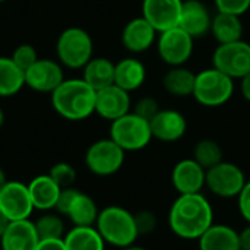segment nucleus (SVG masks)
Instances as JSON below:
<instances>
[{"label":"nucleus","mask_w":250,"mask_h":250,"mask_svg":"<svg viewBox=\"0 0 250 250\" xmlns=\"http://www.w3.org/2000/svg\"><path fill=\"white\" fill-rule=\"evenodd\" d=\"M212 224L214 209L204 193L179 195L170 207V230L183 240H198Z\"/></svg>","instance_id":"f257e3e1"},{"label":"nucleus","mask_w":250,"mask_h":250,"mask_svg":"<svg viewBox=\"0 0 250 250\" xmlns=\"http://www.w3.org/2000/svg\"><path fill=\"white\" fill-rule=\"evenodd\" d=\"M54 111L69 122H82L95 114L97 91L82 78L64 79L51 94Z\"/></svg>","instance_id":"f03ea898"},{"label":"nucleus","mask_w":250,"mask_h":250,"mask_svg":"<svg viewBox=\"0 0 250 250\" xmlns=\"http://www.w3.org/2000/svg\"><path fill=\"white\" fill-rule=\"evenodd\" d=\"M95 229L105 245L117 249L135 245L139 233L135 223V214L120 205H108L100 209Z\"/></svg>","instance_id":"7ed1b4c3"},{"label":"nucleus","mask_w":250,"mask_h":250,"mask_svg":"<svg viewBox=\"0 0 250 250\" xmlns=\"http://www.w3.org/2000/svg\"><path fill=\"white\" fill-rule=\"evenodd\" d=\"M234 89V79L212 66L196 73L192 97L204 107L217 108L231 100Z\"/></svg>","instance_id":"20e7f679"},{"label":"nucleus","mask_w":250,"mask_h":250,"mask_svg":"<svg viewBox=\"0 0 250 250\" xmlns=\"http://www.w3.org/2000/svg\"><path fill=\"white\" fill-rule=\"evenodd\" d=\"M56 53L62 66L69 69H83V66L94 57L92 37L83 28H66L57 38Z\"/></svg>","instance_id":"39448f33"},{"label":"nucleus","mask_w":250,"mask_h":250,"mask_svg":"<svg viewBox=\"0 0 250 250\" xmlns=\"http://www.w3.org/2000/svg\"><path fill=\"white\" fill-rule=\"evenodd\" d=\"M123 151L136 152L149 145L154 139L148 120L133 111L110 123V136Z\"/></svg>","instance_id":"423d86ee"},{"label":"nucleus","mask_w":250,"mask_h":250,"mask_svg":"<svg viewBox=\"0 0 250 250\" xmlns=\"http://www.w3.org/2000/svg\"><path fill=\"white\" fill-rule=\"evenodd\" d=\"M125 158L126 151H123L111 138H104L88 146L85 152V166L94 176L110 177L122 170Z\"/></svg>","instance_id":"0eeeda50"},{"label":"nucleus","mask_w":250,"mask_h":250,"mask_svg":"<svg viewBox=\"0 0 250 250\" xmlns=\"http://www.w3.org/2000/svg\"><path fill=\"white\" fill-rule=\"evenodd\" d=\"M246 182L248 179L237 164L221 161L220 164L207 170L205 188L218 198L231 199L239 196Z\"/></svg>","instance_id":"6e6552de"},{"label":"nucleus","mask_w":250,"mask_h":250,"mask_svg":"<svg viewBox=\"0 0 250 250\" xmlns=\"http://www.w3.org/2000/svg\"><path fill=\"white\" fill-rule=\"evenodd\" d=\"M155 44L160 59L168 67L185 66L195 48V40L180 26L160 32Z\"/></svg>","instance_id":"1a4fd4ad"},{"label":"nucleus","mask_w":250,"mask_h":250,"mask_svg":"<svg viewBox=\"0 0 250 250\" xmlns=\"http://www.w3.org/2000/svg\"><path fill=\"white\" fill-rule=\"evenodd\" d=\"M212 66L234 81H240L250 72V42L239 40L218 44L212 53Z\"/></svg>","instance_id":"9d476101"},{"label":"nucleus","mask_w":250,"mask_h":250,"mask_svg":"<svg viewBox=\"0 0 250 250\" xmlns=\"http://www.w3.org/2000/svg\"><path fill=\"white\" fill-rule=\"evenodd\" d=\"M0 212L10 221L29 220L34 205L28 185L18 180H7L0 189Z\"/></svg>","instance_id":"9b49d317"},{"label":"nucleus","mask_w":250,"mask_h":250,"mask_svg":"<svg viewBox=\"0 0 250 250\" xmlns=\"http://www.w3.org/2000/svg\"><path fill=\"white\" fill-rule=\"evenodd\" d=\"M23 73L25 85L42 94H51L64 81V73L60 62L51 59H38Z\"/></svg>","instance_id":"f8f14e48"},{"label":"nucleus","mask_w":250,"mask_h":250,"mask_svg":"<svg viewBox=\"0 0 250 250\" xmlns=\"http://www.w3.org/2000/svg\"><path fill=\"white\" fill-rule=\"evenodd\" d=\"M132 111L130 92L117 86L116 83L97 91L95 114L110 123Z\"/></svg>","instance_id":"ddd939ff"},{"label":"nucleus","mask_w":250,"mask_h":250,"mask_svg":"<svg viewBox=\"0 0 250 250\" xmlns=\"http://www.w3.org/2000/svg\"><path fill=\"white\" fill-rule=\"evenodd\" d=\"M183 0H142V15L157 32L179 26Z\"/></svg>","instance_id":"4468645a"},{"label":"nucleus","mask_w":250,"mask_h":250,"mask_svg":"<svg viewBox=\"0 0 250 250\" xmlns=\"http://www.w3.org/2000/svg\"><path fill=\"white\" fill-rule=\"evenodd\" d=\"M149 125L152 138L164 144L180 141L188 130V120L185 114L173 108H161L152 117Z\"/></svg>","instance_id":"2eb2a0df"},{"label":"nucleus","mask_w":250,"mask_h":250,"mask_svg":"<svg viewBox=\"0 0 250 250\" xmlns=\"http://www.w3.org/2000/svg\"><path fill=\"white\" fill-rule=\"evenodd\" d=\"M207 170L193 158H185L176 163L171 170V183L179 195L202 193L205 189Z\"/></svg>","instance_id":"dca6fc26"},{"label":"nucleus","mask_w":250,"mask_h":250,"mask_svg":"<svg viewBox=\"0 0 250 250\" xmlns=\"http://www.w3.org/2000/svg\"><path fill=\"white\" fill-rule=\"evenodd\" d=\"M157 29L144 18L130 19L122 31V44L132 54H142L157 42Z\"/></svg>","instance_id":"f3484780"},{"label":"nucleus","mask_w":250,"mask_h":250,"mask_svg":"<svg viewBox=\"0 0 250 250\" xmlns=\"http://www.w3.org/2000/svg\"><path fill=\"white\" fill-rule=\"evenodd\" d=\"M212 16L214 15L202 0H183L179 26L193 40H198L211 32Z\"/></svg>","instance_id":"a211bd4d"},{"label":"nucleus","mask_w":250,"mask_h":250,"mask_svg":"<svg viewBox=\"0 0 250 250\" xmlns=\"http://www.w3.org/2000/svg\"><path fill=\"white\" fill-rule=\"evenodd\" d=\"M38 243L40 237L31 218L10 221L0 237L1 250H37Z\"/></svg>","instance_id":"6ab92c4d"},{"label":"nucleus","mask_w":250,"mask_h":250,"mask_svg":"<svg viewBox=\"0 0 250 250\" xmlns=\"http://www.w3.org/2000/svg\"><path fill=\"white\" fill-rule=\"evenodd\" d=\"M28 190L34 209L47 212L54 211L62 188L50 177V174H40L28 183Z\"/></svg>","instance_id":"aec40b11"},{"label":"nucleus","mask_w":250,"mask_h":250,"mask_svg":"<svg viewBox=\"0 0 250 250\" xmlns=\"http://www.w3.org/2000/svg\"><path fill=\"white\" fill-rule=\"evenodd\" d=\"M199 250H242L239 231L227 224H212L198 240Z\"/></svg>","instance_id":"412c9836"},{"label":"nucleus","mask_w":250,"mask_h":250,"mask_svg":"<svg viewBox=\"0 0 250 250\" xmlns=\"http://www.w3.org/2000/svg\"><path fill=\"white\" fill-rule=\"evenodd\" d=\"M146 81V66L136 57H125L116 63L114 83L127 92L138 91Z\"/></svg>","instance_id":"4be33fe9"},{"label":"nucleus","mask_w":250,"mask_h":250,"mask_svg":"<svg viewBox=\"0 0 250 250\" xmlns=\"http://www.w3.org/2000/svg\"><path fill=\"white\" fill-rule=\"evenodd\" d=\"M243 32L245 26L242 22V16L223 12H215V15L212 16L209 34H212L214 40L218 44H227L243 40Z\"/></svg>","instance_id":"5701e85b"},{"label":"nucleus","mask_w":250,"mask_h":250,"mask_svg":"<svg viewBox=\"0 0 250 250\" xmlns=\"http://www.w3.org/2000/svg\"><path fill=\"white\" fill-rule=\"evenodd\" d=\"M100 209L97 202L85 192L78 190L73 196V201L66 212V217L72 226L76 227H88L95 226Z\"/></svg>","instance_id":"b1692460"},{"label":"nucleus","mask_w":250,"mask_h":250,"mask_svg":"<svg viewBox=\"0 0 250 250\" xmlns=\"http://www.w3.org/2000/svg\"><path fill=\"white\" fill-rule=\"evenodd\" d=\"M196 73L186 66L170 67L163 76V88L173 97L186 98L193 95Z\"/></svg>","instance_id":"393cba45"},{"label":"nucleus","mask_w":250,"mask_h":250,"mask_svg":"<svg viewBox=\"0 0 250 250\" xmlns=\"http://www.w3.org/2000/svg\"><path fill=\"white\" fill-rule=\"evenodd\" d=\"M114 70L116 63L110 59L92 57L82 69V79L95 91H100L114 83Z\"/></svg>","instance_id":"a878e982"},{"label":"nucleus","mask_w":250,"mask_h":250,"mask_svg":"<svg viewBox=\"0 0 250 250\" xmlns=\"http://www.w3.org/2000/svg\"><path fill=\"white\" fill-rule=\"evenodd\" d=\"M67 250H105V242L95 226H72L63 237Z\"/></svg>","instance_id":"bb28decb"},{"label":"nucleus","mask_w":250,"mask_h":250,"mask_svg":"<svg viewBox=\"0 0 250 250\" xmlns=\"http://www.w3.org/2000/svg\"><path fill=\"white\" fill-rule=\"evenodd\" d=\"M25 86V73L10 57L0 56V98L16 95Z\"/></svg>","instance_id":"cd10ccee"},{"label":"nucleus","mask_w":250,"mask_h":250,"mask_svg":"<svg viewBox=\"0 0 250 250\" xmlns=\"http://www.w3.org/2000/svg\"><path fill=\"white\" fill-rule=\"evenodd\" d=\"M37 234L40 240L47 239H63L66 234V224L63 220V215H60L56 211H47L42 212L35 221H34Z\"/></svg>","instance_id":"c85d7f7f"},{"label":"nucleus","mask_w":250,"mask_h":250,"mask_svg":"<svg viewBox=\"0 0 250 250\" xmlns=\"http://www.w3.org/2000/svg\"><path fill=\"white\" fill-rule=\"evenodd\" d=\"M199 166H202L205 170L220 164L224 161V152L221 145L209 138L201 139L196 142L193 148V157H192Z\"/></svg>","instance_id":"c756f323"},{"label":"nucleus","mask_w":250,"mask_h":250,"mask_svg":"<svg viewBox=\"0 0 250 250\" xmlns=\"http://www.w3.org/2000/svg\"><path fill=\"white\" fill-rule=\"evenodd\" d=\"M50 177L62 188H73L75 182H76V170L72 164L66 163V161H60V163H56L50 171H48Z\"/></svg>","instance_id":"7c9ffc66"},{"label":"nucleus","mask_w":250,"mask_h":250,"mask_svg":"<svg viewBox=\"0 0 250 250\" xmlns=\"http://www.w3.org/2000/svg\"><path fill=\"white\" fill-rule=\"evenodd\" d=\"M10 59L15 62V64H16L21 70L25 72V70H26L28 67H31L40 57H38V53H37V50H35L34 45H31V44H21V45H18V47L13 50Z\"/></svg>","instance_id":"2f4dec72"},{"label":"nucleus","mask_w":250,"mask_h":250,"mask_svg":"<svg viewBox=\"0 0 250 250\" xmlns=\"http://www.w3.org/2000/svg\"><path fill=\"white\" fill-rule=\"evenodd\" d=\"M135 223L139 236H148L155 231L158 226V218L157 214L152 212L151 209H142L135 214Z\"/></svg>","instance_id":"473e14b6"},{"label":"nucleus","mask_w":250,"mask_h":250,"mask_svg":"<svg viewBox=\"0 0 250 250\" xmlns=\"http://www.w3.org/2000/svg\"><path fill=\"white\" fill-rule=\"evenodd\" d=\"M161 110L160 103L154 98V97H142L141 100H138L135 103V105L132 107V111L135 114H138L139 117L151 122L152 117Z\"/></svg>","instance_id":"72a5a7b5"},{"label":"nucleus","mask_w":250,"mask_h":250,"mask_svg":"<svg viewBox=\"0 0 250 250\" xmlns=\"http://www.w3.org/2000/svg\"><path fill=\"white\" fill-rule=\"evenodd\" d=\"M217 12L233 13L237 16L245 15L250 9V0H214Z\"/></svg>","instance_id":"f704fd0d"},{"label":"nucleus","mask_w":250,"mask_h":250,"mask_svg":"<svg viewBox=\"0 0 250 250\" xmlns=\"http://www.w3.org/2000/svg\"><path fill=\"white\" fill-rule=\"evenodd\" d=\"M237 204H239V212L243 217V220L250 224V180L246 182L245 188L237 196Z\"/></svg>","instance_id":"c9c22d12"},{"label":"nucleus","mask_w":250,"mask_h":250,"mask_svg":"<svg viewBox=\"0 0 250 250\" xmlns=\"http://www.w3.org/2000/svg\"><path fill=\"white\" fill-rule=\"evenodd\" d=\"M37 250H67L63 239H47L40 240Z\"/></svg>","instance_id":"e433bc0d"},{"label":"nucleus","mask_w":250,"mask_h":250,"mask_svg":"<svg viewBox=\"0 0 250 250\" xmlns=\"http://www.w3.org/2000/svg\"><path fill=\"white\" fill-rule=\"evenodd\" d=\"M240 94L248 103H250V72L240 79Z\"/></svg>","instance_id":"4c0bfd02"},{"label":"nucleus","mask_w":250,"mask_h":250,"mask_svg":"<svg viewBox=\"0 0 250 250\" xmlns=\"http://www.w3.org/2000/svg\"><path fill=\"white\" fill-rule=\"evenodd\" d=\"M239 237L242 250H250V224H248L242 231H239Z\"/></svg>","instance_id":"58836bf2"},{"label":"nucleus","mask_w":250,"mask_h":250,"mask_svg":"<svg viewBox=\"0 0 250 250\" xmlns=\"http://www.w3.org/2000/svg\"><path fill=\"white\" fill-rule=\"evenodd\" d=\"M7 224H9V220L0 212V237L3 236V233H4V230H6V227H7Z\"/></svg>","instance_id":"ea45409f"},{"label":"nucleus","mask_w":250,"mask_h":250,"mask_svg":"<svg viewBox=\"0 0 250 250\" xmlns=\"http://www.w3.org/2000/svg\"><path fill=\"white\" fill-rule=\"evenodd\" d=\"M7 182V177H6V173H4V170L0 167V189L4 186V183Z\"/></svg>","instance_id":"a19ab883"},{"label":"nucleus","mask_w":250,"mask_h":250,"mask_svg":"<svg viewBox=\"0 0 250 250\" xmlns=\"http://www.w3.org/2000/svg\"><path fill=\"white\" fill-rule=\"evenodd\" d=\"M119 250H148V249H145V248H142V246H138V245H130V246L122 248V249H119Z\"/></svg>","instance_id":"79ce46f5"},{"label":"nucleus","mask_w":250,"mask_h":250,"mask_svg":"<svg viewBox=\"0 0 250 250\" xmlns=\"http://www.w3.org/2000/svg\"><path fill=\"white\" fill-rule=\"evenodd\" d=\"M3 125H4V111H3L1 107H0V129H1Z\"/></svg>","instance_id":"37998d69"},{"label":"nucleus","mask_w":250,"mask_h":250,"mask_svg":"<svg viewBox=\"0 0 250 250\" xmlns=\"http://www.w3.org/2000/svg\"><path fill=\"white\" fill-rule=\"evenodd\" d=\"M3 1H6V0H0V3H3Z\"/></svg>","instance_id":"c03bdc74"}]
</instances>
